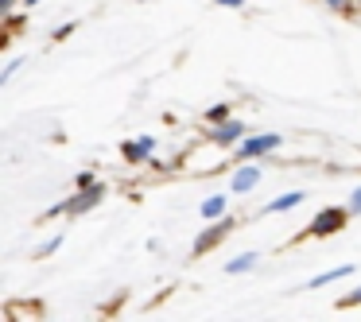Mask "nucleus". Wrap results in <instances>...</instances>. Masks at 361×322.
<instances>
[{
    "label": "nucleus",
    "instance_id": "1",
    "mask_svg": "<svg viewBox=\"0 0 361 322\" xmlns=\"http://www.w3.org/2000/svg\"><path fill=\"white\" fill-rule=\"evenodd\" d=\"M105 198V182H90V187H78L71 198H66L63 206H55V210L47 213V218H59V213H66V218H82V213H94L97 206H102Z\"/></svg>",
    "mask_w": 361,
    "mask_h": 322
},
{
    "label": "nucleus",
    "instance_id": "14",
    "mask_svg": "<svg viewBox=\"0 0 361 322\" xmlns=\"http://www.w3.org/2000/svg\"><path fill=\"white\" fill-rule=\"evenodd\" d=\"M59 249H63V233H55L47 244H39V249H35V260H47L51 252H59Z\"/></svg>",
    "mask_w": 361,
    "mask_h": 322
},
{
    "label": "nucleus",
    "instance_id": "6",
    "mask_svg": "<svg viewBox=\"0 0 361 322\" xmlns=\"http://www.w3.org/2000/svg\"><path fill=\"white\" fill-rule=\"evenodd\" d=\"M260 179H264V171H260V159L237 163V171L229 175V194H249V190H257Z\"/></svg>",
    "mask_w": 361,
    "mask_h": 322
},
{
    "label": "nucleus",
    "instance_id": "5",
    "mask_svg": "<svg viewBox=\"0 0 361 322\" xmlns=\"http://www.w3.org/2000/svg\"><path fill=\"white\" fill-rule=\"evenodd\" d=\"M249 136V125L245 120H221V125H210V144L214 148H237V144Z\"/></svg>",
    "mask_w": 361,
    "mask_h": 322
},
{
    "label": "nucleus",
    "instance_id": "4",
    "mask_svg": "<svg viewBox=\"0 0 361 322\" xmlns=\"http://www.w3.org/2000/svg\"><path fill=\"white\" fill-rule=\"evenodd\" d=\"M233 225H237V218H218V221H206V229L198 233V241H195V256H206V252H214L221 241H226L229 233H233Z\"/></svg>",
    "mask_w": 361,
    "mask_h": 322
},
{
    "label": "nucleus",
    "instance_id": "2",
    "mask_svg": "<svg viewBox=\"0 0 361 322\" xmlns=\"http://www.w3.org/2000/svg\"><path fill=\"white\" fill-rule=\"evenodd\" d=\"M283 136L280 132H249L241 144L233 148V163H249V159H264L272 151H280Z\"/></svg>",
    "mask_w": 361,
    "mask_h": 322
},
{
    "label": "nucleus",
    "instance_id": "7",
    "mask_svg": "<svg viewBox=\"0 0 361 322\" xmlns=\"http://www.w3.org/2000/svg\"><path fill=\"white\" fill-rule=\"evenodd\" d=\"M156 151V136H136V140H125L121 144V156H125V163H144V159Z\"/></svg>",
    "mask_w": 361,
    "mask_h": 322
},
{
    "label": "nucleus",
    "instance_id": "19",
    "mask_svg": "<svg viewBox=\"0 0 361 322\" xmlns=\"http://www.w3.org/2000/svg\"><path fill=\"white\" fill-rule=\"evenodd\" d=\"M218 8H245V0H214Z\"/></svg>",
    "mask_w": 361,
    "mask_h": 322
},
{
    "label": "nucleus",
    "instance_id": "18",
    "mask_svg": "<svg viewBox=\"0 0 361 322\" xmlns=\"http://www.w3.org/2000/svg\"><path fill=\"white\" fill-rule=\"evenodd\" d=\"M74 27H78V24H63V27H55V32H51V39H55V43L71 39V35H74Z\"/></svg>",
    "mask_w": 361,
    "mask_h": 322
},
{
    "label": "nucleus",
    "instance_id": "12",
    "mask_svg": "<svg viewBox=\"0 0 361 322\" xmlns=\"http://www.w3.org/2000/svg\"><path fill=\"white\" fill-rule=\"evenodd\" d=\"M326 12H334V16H353L357 12V0H319Z\"/></svg>",
    "mask_w": 361,
    "mask_h": 322
},
{
    "label": "nucleus",
    "instance_id": "21",
    "mask_svg": "<svg viewBox=\"0 0 361 322\" xmlns=\"http://www.w3.org/2000/svg\"><path fill=\"white\" fill-rule=\"evenodd\" d=\"M20 0H0V12H4V16H12V8H16Z\"/></svg>",
    "mask_w": 361,
    "mask_h": 322
},
{
    "label": "nucleus",
    "instance_id": "11",
    "mask_svg": "<svg viewBox=\"0 0 361 322\" xmlns=\"http://www.w3.org/2000/svg\"><path fill=\"white\" fill-rule=\"evenodd\" d=\"M257 264H260V252H241V256H233L226 264V275H245V272H252Z\"/></svg>",
    "mask_w": 361,
    "mask_h": 322
},
{
    "label": "nucleus",
    "instance_id": "20",
    "mask_svg": "<svg viewBox=\"0 0 361 322\" xmlns=\"http://www.w3.org/2000/svg\"><path fill=\"white\" fill-rule=\"evenodd\" d=\"M90 182H97V179H94V175H90V171H82L78 179H74V187H90Z\"/></svg>",
    "mask_w": 361,
    "mask_h": 322
},
{
    "label": "nucleus",
    "instance_id": "22",
    "mask_svg": "<svg viewBox=\"0 0 361 322\" xmlns=\"http://www.w3.org/2000/svg\"><path fill=\"white\" fill-rule=\"evenodd\" d=\"M24 4H27V8H35V4H43V0H24Z\"/></svg>",
    "mask_w": 361,
    "mask_h": 322
},
{
    "label": "nucleus",
    "instance_id": "17",
    "mask_svg": "<svg viewBox=\"0 0 361 322\" xmlns=\"http://www.w3.org/2000/svg\"><path fill=\"white\" fill-rule=\"evenodd\" d=\"M345 206H350V213L357 218V213H361V187H353V190H350V198H345Z\"/></svg>",
    "mask_w": 361,
    "mask_h": 322
},
{
    "label": "nucleus",
    "instance_id": "15",
    "mask_svg": "<svg viewBox=\"0 0 361 322\" xmlns=\"http://www.w3.org/2000/svg\"><path fill=\"white\" fill-rule=\"evenodd\" d=\"M334 306H338V311H353V306H361V283L350 291V295H342V299H338Z\"/></svg>",
    "mask_w": 361,
    "mask_h": 322
},
{
    "label": "nucleus",
    "instance_id": "3",
    "mask_svg": "<svg viewBox=\"0 0 361 322\" xmlns=\"http://www.w3.org/2000/svg\"><path fill=\"white\" fill-rule=\"evenodd\" d=\"M353 213H350V206H326V210H319L311 218V225H307V237H334V233H342L345 229V221H350Z\"/></svg>",
    "mask_w": 361,
    "mask_h": 322
},
{
    "label": "nucleus",
    "instance_id": "8",
    "mask_svg": "<svg viewBox=\"0 0 361 322\" xmlns=\"http://www.w3.org/2000/svg\"><path fill=\"white\" fill-rule=\"evenodd\" d=\"M357 268L353 264H338V268H326V272H319V275H311V280L303 283L299 291H319V287H330V283H338V280H345V275H353Z\"/></svg>",
    "mask_w": 361,
    "mask_h": 322
},
{
    "label": "nucleus",
    "instance_id": "13",
    "mask_svg": "<svg viewBox=\"0 0 361 322\" xmlns=\"http://www.w3.org/2000/svg\"><path fill=\"white\" fill-rule=\"evenodd\" d=\"M221 120H229V105H226V101L206 109V125H221Z\"/></svg>",
    "mask_w": 361,
    "mask_h": 322
},
{
    "label": "nucleus",
    "instance_id": "9",
    "mask_svg": "<svg viewBox=\"0 0 361 322\" xmlns=\"http://www.w3.org/2000/svg\"><path fill=\"white\" fill-rule=\"evenodd\" d=\"M226 206H229V194H210V198H202V206H198V218L218 221V218H226Z\"/></svg>",
    "mask_w": 361,
    "mask_h": 322
},
{
    "label": "nucleus",
    "instance_id": "10",
    "mask_svg": "<svg viewBox=\"0 0 361 322\" xmlns=\"http://www.w3.org/2000/svg\"><path fill=\"white\" fill-rule=\"evenodd\" d=\"M303 198H307L303 190H288V194H276L260 213H288V210H295V206H303Z\"/></svg>",
    "mask_w": 361,
    "mask_h": 322
},
{
    "label": "nucleus",
    "instance_id": "16",
    "mask_svg": "<svg viewBox=\"0 0 361 322\" xmlns=\"http://www.w3.org/2000/svg\"><path fill=\"white\" fill-rule=\"evenodd\" d=\"M20 66H24V58H8V66L0 70V86H8V82L20 74Z\"/></svg>",
    "mask_w": 361,
    "mask_h": 322
}]
</instances>
